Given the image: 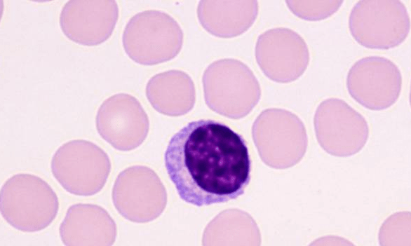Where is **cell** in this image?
I'll return each mask as SVG.
<instances>
[{"label": "cell", "instance_id": "cell-1", "mask_svg": "<svg viewBox=\"0 0 411 246\" xmlns=\"http://www.w3.org/2000/svg\"><path fill=\"white\" fill-rule=\"evenodd\" d=\"M166 172L180 198L196 207L224 203L245 193L251 160L243 137L223 123H188L170 139Z\"/></svg>", "mask_w": 411, "mask_h": 246}, {"label": "cell", "instance_id": "cell-2", "mask_svg": "<svg viewBox=\"0 0 411 246\" xmlns=\"http://www.w3.org/2000/svg\"><path fill=\"white\" fill-rule=\"evenodd\" d=\"M59 210L57 194L41 177L18 173L8 178L0 191V211L6 221L22 232L48 227Z\"/></svg>", "mask_w": 411, "mask_h": 246}, {"label": "cell", "instance_id": "cell-3", "mask_svg": "<svg viewBox=\"0 0 411 246\" xmlns=\"http://www.w3.org/2000/svg\"><path fill=\"white\" fill-rule=\"evenodd\" d=\"M205 102L213 111L232 119L247 116L261 97L260 83L243 62L225 58L211 63L203 78Z\"/></svg>", "mask_w": 411, "mask_h": 246}, {"label": "cell", "instance_id": "cell-4", "mask_svg": "<svg viewBox=\"0 0 411 246\" xmlns=\"http://www.w3.org/2000/svg\"><path fill=\"white\" fill-rule=\"evenodd\" d=\"M252 135L261 160L274 169L295 165L306 151L305 125L299 116L287 109L263 110L253 123Z\"/></svg>", "mask_w": 411, "mask_h": 246}, {"label": "cell", "instance_id": "cell-5", "mask_svg": "<svg viewBox=\"0 0 411 246\" xmlns=\"http://www.w3.org/2000/svg\"><path fill=\"white\" fill-rule=\"evenodd\" d=\"M183 32L168 13L146 10L135 14L126 23L122 43L127 55L135 62L153 65L168 61L180 53Z\"/></svg>", "mask_w": 411, "mask_h": 246}, {"label": "cell", "instance_id": "cell-6", "mask_svg": "<svg viewBox=\"0 0 411 246\" xmlns=\"http://www.w3.org/2000/svg\"><path fill=\"white\" fill-rule=\"evenodd\" d=\"M50 168L55 179L67 192L86 197L104 188L110 174L111 162L107 153L96 144L73 139L58 148Z\"/></svg>", "mask_w": 411, "mask_h": 246}, {"label": "cell", "instance_id": "cell-7", "mask_svg": "<svg viewBox=\"0 0 411 246\" xmlns=\"http://www.w3.org/2000/svg\"><path fill=\"white\" fill-rule=\"evenodd\" d=\"M349 27L352 36L361 46L389 49L405 39L410 20L401 1L361 0L351 10Z\"/></svg>", "mask_w": 411, "mask_h": 246}, {"label": "cell", "instance_id": "cell-8", "mask_svg": "<svg viewBox=\"0 0 411 246\" xmlns=\"http://www.w3.org/2000/svg\"><path fill=\"white\" fill-rule=\"evenodd\" d=\"M112 199L115 209L124 219L142 224L154 221L162 214L167 203V193L152 169L137 165L118 175Z\"/></svg>", "mask_w": 411, "mask_h": 246}, {"label": "cell", "instance_id": "cell-9", "mask_svg": "<svg viewBox=\"0 0 411 246\" xmlns=\"http://www.w3.org/2000/svg\"><path fill=\"white\" fill-rule=\"evenodd\" d=\"M314 126L321 147L337 157L357 153L364 147L369 136L365 118L339 98H328L319 104L314 114Z\"/></svg>", "mask_w": 411, "mask_h": 246}, {"label": "cell", "instance_id": "cell-10", "mask_svg": "<svg viewBox=\"0 0 411 246\" xmlns=\"http://www.w3.org/2000/svg\"><path fill=\"white\" fill-rule=\"evenodd\" d=\"M346 87L350 95L370 110H383L399 97L402 76L398 67L382 56H368L357 60L349 69Z\"/></svg>", "mask_w": 411, "mask_h": 246}, {"label": "cell", "instance_id": "cell-11", "mask_svg": "<svg viewBox=\"0 0 411 246\" xmlns=\"http://www.w3.org/2000/svg\"><path fill=\"white\" fill-rule=\"evenodd\" d=\"M95 126L100 137L115 149L133 150L146 139L149 129L147 113L137 98L119 93L105 99L99 107Z\"/></svg>", "mask_w": 411, "mask_h": 246}, {"label": "cell", "instance_id": "cell-12", "mask_svg": "<svg viewBox=\"0 0 411 246\" xmlns=\"http://www.w3.org/2000/svg\"><path fill=\"white\" fill-rule=\"evenodd\" d=\"M255 54L264 74L278 83L297 80L306 69L310 60L304 39L287 27L272 28L261 34Z\"/></svg>", "mask_w": 411, "mask_h": 246}, {"label": "cell", "instance_id": "cell-13", "mask_svg": "<svg viewBox=\"0 0 411 246\" xmlns=\"http://www.w3.org/2000/svg\"><path fill=\"white\" fill-rule=\"evenodd\" d=\"M119 13L114 0H69L61 9L60 26L69 39L96 46L112 35Z\"/></svg>", "mask_w": 411, "mask_h": 246}, {"label": "cell", "instance_id": "cell-14", "mask_svg": "<svg viewBox=\"0 0 411 246\" xmlns=\"http://www.w3.org/2000/svg\"><path fill=\"white\" fill-rule=\"evenodd\" d=\"M116 225L102 207L91 203L72 205L59 227L67 246H110L116 238Z\"/></svg>", "mask_w": 411, "mask_h": 246}, {"label": "cell", "instance_id": "cell-15", "mask_svg": "<svg viewBox=\"0 0 411 246\" xmlns=\"http://www.w3.org/2000/svg\"><path fill=\"white\" fill-rule=\"evenodd\" d=\"M258 2L248 1H201L197 8L198 20L211 34L231 38L248 30L258 13Z\"/></svg>", "mask_w": 411, "mask_h": 246}, {"label": "cell", "instance_id": "cell-16", "mask_svg": "<svg viewBox=\"0 0 411 246\" xmlns=\"http://www.w3.org/2000/svg\"><path fill=\"white\" fill-rule=\"evenodd\" d=\"M146 96L159 113L178 116L194 105L196 92L191 77L180 70H168L151 76L146 86Z\"/></svg>", "mask_w": 411, "mask_h": 246}, {"label": "cell", "instance_id": "cell-17", "mask_svg": "<svg viewBox=\"0 0 411 246\" xmlns=\"http://www.w3.org/2000/svg\"><path fill=\"white\" fill-rule=\"evenodd\" d=\"M203 245H259L261 237L259 228L247 212L227 210L211 221L203 233Z\"/></svg>", "mask_w": 411, "mask_h": 246}, {"label": "cell", "instance_id": "cell-18", "mask_svg": "<svg viewBox=\"0 0 411 246\" xmlns=\"http://www.w3.org/2000/svg\"><path fill=\"white\" fill-rule=\"evenodd\" d=\"M285 3L295 15L307 20L325 19L335 13L342 0H288Z\"/></svg>", "mask_w": 411, "mask_h": 246}]
</instances>
